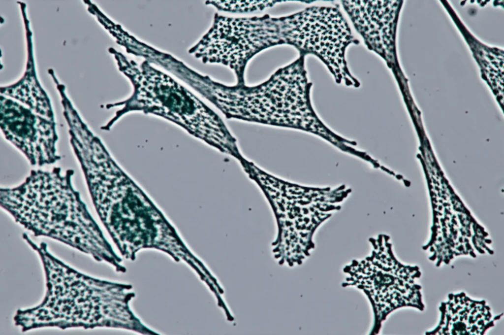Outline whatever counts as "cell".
I'll return each instance as SVG.
<instances>
[{"instance_id": "cell-1", "label": "cell", "mask_w": 504, "mask_h": 335, "mask_svg": "<svg viewBox=\"0 0 504 335\" xmlns=\"http://www.w3.org/2000/svg\"><path fill=\"white\" fill-rule=\"evenodd\" d=\"M73 174L68 169L62 175L60 168L52 171L33 170L21 185L0 189V206L38 233L93 249L97 226L72 185Z\"/></svg>"}, {"instance_id": "cell-2", "label": "cell", "mask_w": 504, "mask_h": 335, "mask_svg": "<svg viewBox=\"0 0 504 335\" xmlns=\"http://www.w3.org/2000/svg\"><path fill=\"white\" fill-rule=\"evenodd\" d=\"M1 100L0 125L5 138L21 150L32 165L42 166L60 160L56 153L58 136L55 120L2 97Z\"/></svg>"}]
</instances>
